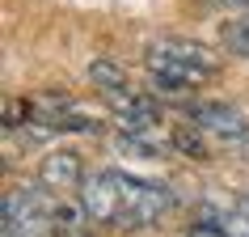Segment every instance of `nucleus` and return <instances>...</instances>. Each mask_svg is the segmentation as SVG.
Segmentation results:
<instances>
[{
  "instance_id": "nucleus-2",
  "label": "nucleus",
  "mask_w": 249,
  "mask_h": 237,
  "mask_svg": "<svg viewBox=\"0 0 249 237\" xmlns=\"http://www.w3.org/2000/svg\"><path fill=\"white\" fill-rule=\"evenodd\" d=\"M186 118L195 127H203L207 136H215L220 144H228V148L249 157V118L241 110H232L224 102H186Z\"/></svg>"
},
{
  "instance_id": "nucleus-4",
  "label": "nucleus",
  "mask_w": 249,
  "mask_h": 237,
  "mask_svg": "<svg viewBox=\"0 0 249 237\" xmlns=\"http://www.w3.org/2000/svg\"><path fill=\"white\" fill-rule=\"evenodd\" d=\"M152 47H157V51H165V55H178L182 64L198 68V72H207V77H215V72H220V59H215L203 42H190V39H157Z\"/></svg>"
},
{
  "instance_id": "nucleus-1",
  "label": "nucleus",
  "mask_w": 249,
  "mask_h": 237,
  "mask_svg": "<svg viewBox=\"0 0 249 237\" xmlns=\"http://www.w3.org/2000/svg\"><path fill=\"white\" fill-rule=\"evenodd\" d=\"M80 203L89 212L93 224H106V229H148L157 224L165 212H169V191L160 182H148V178H135V174L123 170H102L85 178L80 186Z\"/></svg>"
},
{
  "instance_id": "nucleus-3",
  "label": "nucleus",
  "mask_w": 249,
  "mask_h": 237,
  "mask_svg": "<svg viewBox=\"0 0 249 237\" xmlns=\"http://www.w3.org/2000/svg\"><path fill=\"white\" fill-rule=\"evenodd\" d=\"M38 182L51 186L55 195L80 191L85 186V161H80V153H72V148H51L42 157V165H38Z\"/></svg>"
},
{
  "instance_id": "nucleus-9",
  "label": "nucleus",
  "mask_w": 249,
  "mask_h": 237,
  "mask_svg": "<svg viewBox=\"0 0 249 237\" xmlns=\"http://www.w3.org/2000/svg\"><path fill=\"white\" fill-rule=\"evenodd\" d=\"M186 237H228V233H224L220 220H198V224H190V229H186Z\"/></svg>"
},
{
  "instance_id": "nucleus-5",
  "label": "nucleus",
  "mask_w": 249,
  "mask_h": 237,
  "mask_svg": "<svg viewBox=\"0 0 249 237\" xmlns=\"http://www.w3.org/2000/svg\"><path fill=\"white\" fill-rule=\"evenodd\" d=\"M89 80H93V89H97V93H106V89H131L127 68L114 64L110 55H93V59H89Z\"/></svg>"
},
{
  "instance_id": "nucleus-7",
  "label": "nucleus",
  "mask_w": 249,
  "mask_h": 237,
  "mask_svg": "<svg viewBox=\"0 0 249 237\" xmlns=\"http://www.w3.org/2000/svg\"><path fill=\"white\" fill-rule=\"evenodd\" d=\"M220 224H224V233H228V237H249V191L228 203V212L220 216Z\"/></svg>"
},
{
  "instance_id": "nucleus-8",
  "label": "nucleus",
  "mask_w": 249,
  "mask_h": 237,
  "mask_svg": "<svg viewBox=\"0 0 249 237\" xmlns=\"http://www.w3.org/2000/svg\"><path fill=\"white\" fill-rule=\"evenodd\" d=\"M220 42H224V51H228V55H249V17H232V21H224Z\"/></svg>"
},
{
  "instance_id": "nucleus-6",
  "label": "nucleus",
  "mask_w": 249,
  "mask_h": 237,
  "mask_svg": "<svg viewBox=\"0 0 249 237\" xmlns=\"http://www.w3.org/2000/svg\"><path fill=\"white\" fill-rule=\"evenodd\" d=\"M203 127H195V123H178L169 132V148H178V153H186V157H195V161H207L211 157V148L207 140H203Z\"/></svg>"
}]
</instances>
